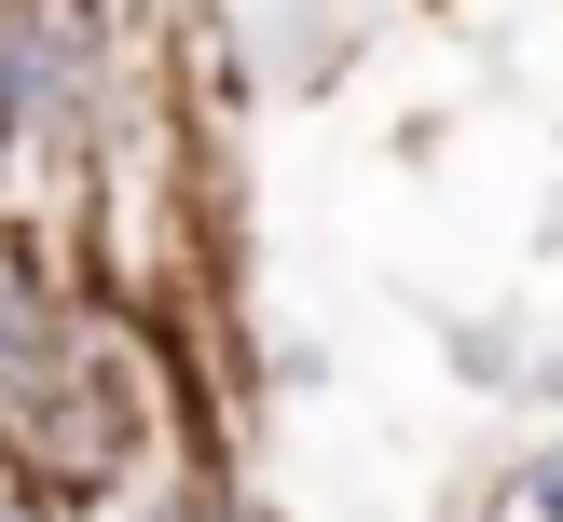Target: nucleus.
<instances>
[{
    "mask_svg": "<svg viewBox=\"0 0 563 522\" xmlns=\"http://www.w3.org/2000/svg\"><path fill=\"white\" fill-rule=\"evenodd\" d=\"M0 371H14V385H55V330L27 316L14 289H0Z\"/></svg>",
    "mask_w": 563,
    "mask_h": 522,
    "instance_id": "obj_1",
    "label": "nucleus"
},
{
    "mask_svg": "<svg viewBox=\"0 0 563 522\" xmlns=\"http://www.w3.org/2000/svg\"><path fill=\"white\" fill-rule=\"evenodd\" d=\"M550 509H563V467H550Z\"/></svg>",
    "mask_w": 563,
    "mask_h": 522,
    "instance_id": "obj_2",
    "label": "nucleus"
}]
</instances>
